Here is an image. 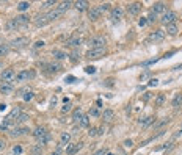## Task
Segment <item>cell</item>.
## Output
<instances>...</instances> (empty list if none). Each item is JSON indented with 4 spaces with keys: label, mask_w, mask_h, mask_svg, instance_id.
<instances>
[{
    "label": "cell",
    "mask_w": 182,
    "mask_h": 155,
    "mask_svg": "<svg viewBox=\"0 0 182 155\" xmlns=\"http://www.w3.org/2000/svg\"><path fill=\"white\" fill-rule=\"evenodd\" d=\"M177 19V14L174 13V11H166L163 14V17L160 19V22L163 25H170V24H174V21Z\"/></svg>",
    "instance_id": "7a4b0ae2"
},
{
    "label": "cell",
    "mask_w": 182,
    "mask_h": 155,
    "mask_svg": "<svg viewBox=\"0 0 182 155\" xmlns=\"http://www.w3.org/2000/svg\"><path fill=\"white\" fill-rule=\"evenodd\" d=\"M32 155H42V154H32Z\"/></svg>",
    "instance_id": "e7e4bbea"
},
{
    "label": "cell",
    "mask_w": 182,
    "mask_h": 155,
    "mask_svg": "<svg viewBox=\"0 0 182 155\" xmlns=\"http://www.w3.org/2000/svg\"><path fill=\"white\" fill-rule=\"evenodd\" d=\"M88 135H90V136H96V135H98V129H94V127L88 130Z\"/></svg>",
    "instance_id": "bcb514c9"
},
{
    "label": "cell",
    "mask_w": 182,
    "mask_h": 155,
    "mask_svg": "<svg viewBox=\"0 0 182 155\" xmlns=\"http://www.w3.org/2000/svg\"><path fill=\"white\" fill-rule=\"evenodd\" d=\"M179 136H182V129H181L179 132H176V133H174V138H179Z\"/></svg>",
    "instance_id": "91938a15"
},
{
    "label": "cell",
    "mask_w": 182,
    "mask_h": 155,
    "mask_svg": "<svg viewBox=\"0 0 182 155\" xmlns=\"http://www.w3.org/2000/svg\"><path fill=\"white\" fill-rule=\"evenodd\" d=\"M90 116H94V118H99V116H100V113H99V110H98V108H91V110H90Z\"/></svg>",
    "instance_id": "60d3db41"
},
{
    "label": "cell",
    "mask_w": 182,
    "mask_h": 155,
    "mask_svg": "<svg viewBox=\"0 0 182 155\" xmlns=\"http://www.w3.org/2000/svg\"><path fill=\"white\" fill-rule=\"evenodd\" d=\"M83 143H77V144H68V149H66V155H74L75 152H79L82 149Z\"/></svg>",
    "instance_id": "9c48e42d"
},
{
    "label": "cell",
    "mask_w": 182,
    "mask_h": 155,
    "mask_svg": "<svg viewBox=\"0 0 182 155\" xmlns=\"http://www.w3.org/2000/svg\"><path fill=\"white\" fill-rule=\"evenodd\" d=\"M30 8V2H19L17 3V10L19 11H27Z\"/></svg>",
    "instance_id": "4dcf8cb0"
},
{
    "label": "cell",
    "mask_w": 182,
    "mask_h": 155,
    "mask_svg": "<svg viewBox=\"0 0 182 155\" xmlns=\"http://www.w3.org/2000/svg\"><path fill=\"white\" fill-rule=\"evenodd\" d=\"M22 92H24V100H25V102H30V100L33 99V92L30 90H24Z\"/></svg>",
    "instance_id": "836d02e7"
},
{
    "label": "cell",
    "mask_w": 182,
    "mask_h": 155,
    "mask_svg": "<svg viewBox=\"0 0 182 155\" xmlns=\"http://www.w3.org/2000/svg\"><path fill=\"white\" fill-rule=\"evenodd\" d=\"M27 119H28V116L24 114V113H21V116H19V118L16 119V122H17V124H22V122H25Z\"/></svg>",
    "instance_id": "f35d334b"
},
{
    "label": "cell",
    "mask_w": 182,
    "mask_h": 155,
    "mask_svg": "<svg viewBox=\"0 0 182 155\" xmlns=\"http://www.w3.org/2000/svg\"><path fill=\"white\" fill-rule=\"evenodd\" d=\"M163 38H165V32H163V30H156V32L151 34L149 39L154 41V42H160V41H163Z\"/></svg>",
    "instance_id": "30bf717a"
},
{
    "label": "cell",
    "mask_w": 182,
    "mask_h": 155,
    "mask_svg": "<svg viewBox=\"0 0 182 155\" xmlns=\"http://www.w3.org/2000/svg\"><path fill=\"white\" fill-rule=\"evenodd\" d=\"M152 122H154V118H152V116H148V118H145V119H140V124H141V127H143V129L149 127Z\"/></svg>",
    "instance_id": "cb8c5ba5"
},
{
    "label": "cell",
    "mask_w": 182,
    "mask_h": 155,
    "mask_svg": "<svg viewBox=\"0 0 182 155\" xmlns=\"http://www.w3.org/2000/svg\"><path fill=\"white\" fill-rule=\"evenodd\" d=\"M163 11H166V5L163 2H157V3H154V6H152V13H163Z\"/></svg>",
    "instance_id": "9a60e30c"
},
{
    "label": "cell",
    "mask_w": 182,
    "mask_h": 155,
    "mask_svg": "<svg viewBox=\"0 0 182 155\" xmlns=\"http://www.w3.org/2000/svg\"><path fill=\"white\" fill-rule=\"evenodd\" d=\"M132 144H134V143L130 141V139H126V141H124V146L126 147H132Z\"/></svg>",
    "instance_id": "9f6ffc18"
},
{
    "label": "cell",
    "mask_w": 182,
    "mask_h": 155,
    "mask_svg": "<svg viewBox=\"0 0 182 155\" xmlns=\"http://www.w3.org/2000/svg\"><path fill=\"white\" fill-rule=\"evenodd\" d=\"M49 139H50V135L47 133L46 136H42V138L38 139V143H39V146H41V144H47V143H49Z\"/></svg>",
    "instance_id": "8d00e7d4"
},
{
    "label": "cell",
    "mask_w": 182,
    "mask_h": 155,
    "mask_svg": "<svg viewBox=\"0 0 182 155\" xmlns=\"http://www.w3.org/2000/svg\"><path fill=\"white\" fill-rule=\"evenodd\" d=\"M52 55H53V58H57V60H64V58L68 56L63 50H58V49H53L52 50Z\"/></svg>",
    "instance_id": "7402d4cb"
},
{
    "label": "cell",
    "mask_w": 182,
    "mask_h": 155,
    "mask_svg": "<svg viewBox=\"0 0 182 155\" xmlns=\"http://www.w3.org/2000/svg\"><path fill=\"white\" fill-rule=\"evenodd\" d=\"M5 108H6V105H5V103H0V110L3 111V110H5Z\"/></svg>",
    "instance_id": "be15d7a7"
},
{
    "label": "cell",
    "mask_w": 182,
    "mask_h": 155,
    "mask_svg": "<svg viewBox=\"0 0 182 155\" xmlns=\"http://www.w3.org/2000/svg\"><path fill=\"white\" fill-rule=\"evenodd\" d=\"M47 69L50 72H58L61 69V66L58 64V63H50V64H47Z\"/></svg>",
    "instance_id": "d6a6232c"
},
{
    "label": "cell",
    "mask_w": 182,
    "mask_h": 155,
    "mask_svg": "<svg viewBox=\"0 0 182 155\" xmlns=\"http://www.w3.org/2000/svg\"><path fill=\"white\" fill-rule=\"evenodd\" d=\"M168 121H170V119H168V118H166V119H163V121H160V122H158V124H157V129H162V127H163V125H165V124H168Z\"/></svg>",
    "instance_id": "7dc6e473"
},
{
    "label": "cell",
    "mask_w": 182,
    "mask_h": 155,
    "mask_svg": "<svg viewBox=\"0 0 182 155\" xmlns=\"http://www.w3.org/2000/svg\"><path fill=\"white\" fill-rule=\"evenodd\" d=\"M157 85H158V80H157V79H151L149 86H157Z\"/></svg>",
    "instance_id": "681fc988"
},
{
    "label": "cell",
    "mask_w": 182,
    "mask_h": 155,
    "mask_svg": "<svg viewBox=\"0 0 182 155\" xmlns=\"http://www.w3.org/2000/svg\"><path fill=\"white\" fill-rule=\"evenodd\" d=\"M69 139H71V135H69V133H66V132H64V133H61L60 144H58V146H68V144H69Z\"/></svg>",
    "instance_id": "603a6c76"
},
{
    "label": "cell",
    "mask_w": 182,
    "mask_h": 155,
    "mask_svg": "<svg viewBox=\"0 0 182 155\" xmlns=\"http://www.w3.org/2000/svg\"><path fill=\"white\" fill-rule=\"evenodd\" d=\"M122 10L121 8H113L111 10V13H110V17H111V21H115V22H119L122 19Z\"/></svg>",
    "instance_id": "ba28073f"
},
{
    "label": "cell",
    "mask_w": 182,
    "mask_h": 155,
    "mask_svg": "<svg viewBox=\"0 0 182 155\" xmlns=\"http://www.w3.org/2000/svg\"><path fill=\"white\" fill-rule=\"evenodd\" d=\"M171 105L174 107V108H181L182 107V92L181 94H176L173 97V100H171Z\"/></svg>",
    "instance_id": "d6986e66"
},
{
    "label": "cell",
    "mask_w": 182,
    "mask_h": 155,
    "mask_svg": "<svg viewBox=\"0 0 182 155\" xmlns=\"http://www.w3.org/2000/svg\"><path fill=\"white\" fill-rule=\"evenodd\" d=\"M28 44V38L22 36V38H16L10 42V47H14V49H21V47H25Z\"/></svg>",
    "instance_id": "3957f363"
},
{
    "label": "cell",
    "mask_w": 182,
    "mask_h": 155,
    "mask_svg": "<svg viewBox=\"0 0 182 155\" xmlns=\"http://www.w3.org/2000/svg\"><path fill=\"white\" fill-rule=\"evenodd\" d=\"M16 28H19V25L16 24V21H14V19H11L8 24H6V30H8V32H13V30H16Z\"/></svg>",
    "instance_id": "f546056e"
},
{
    "label": "cell",
    "mask_w": 182,
    "mask_h": 155,
    "mask_svg": "<svg viewBox=\"0 0 182 155\" xmlns=\"http://www.w3.org/2000/svg\"><path fill=\"white\" fill-rule=\"evenodd\" d=\"M107 154V149H100V150H98L94 155H105Z\"/></svg>",
    "instance_id": "11a10c76"
},
{
    "label": "cell",
    "mask_w": 182,
    "mask_h": 155,
    "mask_svg": "<svg viewBox=\"0 0 182 155\" xmlns=\"http://www.w3.org/2000/svg\"><path fill=\"white\" fill-rule=\"evenodd\" d=\"M14 79H16V74H14V71H13L11 68L5 69V71L2 72V80H3L5 83H11Z\"/></svg>",
    "instance_id": "5b68a950"
},
{
    "label": "cell",
    "mask_w": 182,
    "mask_h": 155,
    "mask_svg": "<svg viewBox=\"0 0 182 155\" xmlns=\"http://www.w3.org/2000/svg\"><path fill=\"white\" fill-rule=\"evenodd\" d=\"M50 155H61V146H58V147H57V150H55V152H52V154H50Z\"/></svg>",
    "instance_id": "f5cc1de1"
},
{
    "label": "cell",
    "mask_w": 182,
    "mask_h": 155,
    "mask_svg": "<svg viewBox=\"0 0 182 155\" xmlns=\"http://www.w3.org/2000/svg\"><path fill=\"white\" fill-rule=\"evenodd\" d=\"M113 116H115V113H113V110H105L102 113V119L104 121H111V119H113Z\"/></svg>",
    "instance_id": "d4e9b609"
},
{
    "label": "cell",
    "mask_w": 182,
    "mask_h": 155,
    "mask_svg": "<svg viewBox=\"0 0 182 155\" xmlns=\"http://www.w3.org/2000/svg\"><path fill=\"white\" fill-rule=\"evenodd\" d=\"M85 72H87V74H94L96 68H93V66H87V68H85Z\"/></svg>",
    "instance_id": "f6af8a7d"
},
{
    "label": "cell",
    "mask_w": 182,
    "mask_h": 155,
    "mask_svg": "<svg viewBox=\"0 0 182 155\" xmlns=\"http://www.w3.org/2000/svg\"><path fill=\"white\" fill-rule=\"evenodd\" d=\"M74 80H75L74 77H68V83H72V82H74Z\"/></svg>",
    "instance_id": "6125c7cd"
},
{
    "label": "cell",
    "mask_w": 182,
    "mask_h": 155,
    "mask_svg": "<svg viewBox=\"0 0 182 155\" xmlns=\"http://www.w3.org/2000/svg\"><path fill=\"white\" fill-rule=\"evenodd\" d=\"M69 110H71V103H64V107H63V110H61V111L66 113V111H69Z\"/></svg>",
    "instance_id": "f907efd6"
},
{
    "label": "cell",
    "mask_w": 182,
    "mask_h": 155,
    "mask_svg": "<svg viewBox=\"0 0 182 155\" xmlns=\"http://www.w3.org/2000/svg\"><path fill=\"white\" fill-rule=\"evenodd\" d=\"M14 21H16V24H17L19 27H25V25L30 22V17H28V16H24V14H22V16L14 17Z\"/></svg>",
    "instance_id": "4fadbf2b"
},
{
    "label": "cell",
    "mask_w": 182,
    "mask_h": 155,
    "mask_svg": "<svg viewBox=\"0 0 182 155\" xmlns=\"http://www.w3.org/2000/svg\"><path fill=\"white\" fill-rule=\"evenodd\" d=\"M74 5H75V10L85 11V10H87V6H88V2H85V0H80V2H75Z\"/></svg>",
    "instance_id": "484cf974"
},
{
    "label": "cell",
    "mask_w": 182,
    "mask_h": 155,
    "mask_svg": "<svg viewBox=\"0 0 182 155\" xmlns=\"http://www.w3.org/2000/svg\"><path fill=\"white\" fill-rule=\"evenodd\" d=\"M163 102H165V94H158L157 97H156V100H154V105H156V107H162V105H163Z\"/></svg>",
    "instance_id": "f1b7e54d"
},
{
    "label": "cell",
    "mask_w": 182,
    "mask_h": 155,
    "mask_svg": "<svg viewBox=\"0 0 182 155\" xmlns=\"http://www.w3.org/2000/svg\"><path fill=\"white\" fill-rule=\"evenodd\" d=\"M104 53H105V47L104 49H90L87 52V56L91 58V60H98V58L104 56Z\"/></svg>",
    "instance_id": "277c9868"
},
{
    "label": "cell",
    "mask_w": 182,
    "mask_h": 155,
    "mask_svg": "<svg viewBox=\"0 0 182 155\" xmlns=\"http://www.w3.org/2000/svg\"><path fill=\"white\" fill-rule=\"evenodd\" d=\"M166 32H168V34H176V33H177V25H176V24L166 25Z\"/></svg>",
    "instance_id": "1f68e13d"
},
{
    "label": "cell",
    "mask_w": 182,
    "mask_h": 155,
    "mask_svg": "<svg viewBox=\"0 0 182 155\" xmlns=\"http://www.w3.org/2000/svg\"><path fill=\"white\" fill-rule=\"evenodd\" d=\"M10 44H0V56H5V55H8V52H10Z\"/></svg>",
    "instance_id": "83f0119b"
},
{
    "label": "cell",
    "mask_w": 182,
    "mask_h": 155,
    "mask_svg": "<svg viewBox=\"0 0 182 155\" xmlns=\"http://www.w3.org/2000/svg\"><path fill=\"white\" fill-rule=\"evenodd\" d=\"M99 16H100V13L98 11V8H96V6H94V8H91L90 11H88V17H90L91 21H98V19H99Z\"/></svg>",
    "instance_id": "44dd1931"
},
{
    "label": "cell",
    "mask_w": 182,
    "mask_h": 155,
    "mask_svg": "<svg viewBox=\"0 0 182 155\" xmlns=\"http://www.w3.org/2000/svg\"><path fill=\"white\" fill-rule=\"evenodd\" d=\"M6 147V141L5 139H0V150H3Z\"/></svg>",
    "instance_id": "816d5d0a"
},
{
    "label": "cell",
    "mask_w": 182,
    "mask_h": 155,
    "mask_svg": "<svg viewBox=\"0 0 182 155\" xmlns=\"http://www.w3.org/2000/svg\"><path fill=\"white\" fill-rule=\"evenodd\" d=\"M149 99H151V94H149V92H146V94L143 96V100H145V102H148Z\"/></svg>",
    "instance_id": "680465c9"
},
{
    "label": "cell",
    "mask_w": 182,
    "mask_h": 155,
    "mask_svg": "<svg viewBox=\"0 0 182 155\" xmlns=\"http://www.w3.org/2000/svg\"><path fill=\"white\" fill-rule=\"evenodd\" d=\"M71 6H72V2H61V3H58V6H57L55 10L60 11V13L63 14L64 11H68L69 8H71Z\"/></svg>",
    "instance_id": "5bb4252c"
},
{
    "label": "cell",
    "mask_w": 182,
    "mask_h": 155,
    "mask_svg": "<svg viewBox=\"0 0 182 155\" xmlns=\"http://www.w3.org/2000/svg\"><path fill=\"white\" fill-rule=\"evenodd\" d=\"M149 77H151V72H149V71H146V72H143L141 75H140V80H141V82H145L146 79H149Z\"/></svg>",
    "instance_id": "ee69618b"
},
{
    "label": "cell",
    "mask_w": 182,
    "mask_h": 155,
    "mask_svg": "<svg viewBox=\"0 0 182 155\" xmlns=\"http://www.w3.org/2000/svg\"><path fill=\"white\" fill-rule=\"evenodd\" d=\"M35 77V72L33 71H22V72H19L17 75H16V82H25V80H30V79H33Z\"/></svg>",
    "instance_id": "52a82bcc"
},
{
    "label": "cell",
    "mask_w": 182,
    "mask_h": 155,
    "mask_svg": "<svg viewBox=\"0 0 182 155\" xmlns=\"http://www.w3.org/2000/svg\"><path fill=\"white\" fill-rule=\"evenodd\" d=\"M50 103H52V107L55 105V103H57V97H52V100H50Z\"/></svg>",
    "instance_id": "94428289"
},
{
    "label": "cell",
    "mask_w": 182,
    "mask_h": 155,
    "mask_svg": "<svg viewBox=\"0 0 182 155\" xmlns=\"http://www.w3.org/2000/svg\"><path fill=\"white\" fill-rule=\"evenodd\" d=\"M108 6H110L108 3H100V5H99V6H96V8H98V11H99L100 14H102L104 11H107V10H108Z\"/></svg>",
    "instance_id": "d590c367"
},
{
    "label": "cell",
    "mask_w": 182,
    "mask_h": 155,
    "mask_svg": "<svg viewBox=\"0 0 182 155\" xmlns=\"http://www.w3.org/2000/svg\"><path fill=\"white\" fill-rule=\"evenodd\" d=\"M105 86H113V80H111V79L105 80Z\"/></svg>",
    "instance_id": "6f0895ef"
},
{
    "label": "cell",
    "mask_w": 182,
    "mask_h": 155,
    "mask_svg": "<svg viewBox=\"0 0 182 155\" xmlns=\"http://www.w3.org/2000/svg\"><path fill=\"white\" fill-rule=\"evenodd\" d=\"M79 56H80V53H79V50H77V49H75V50H74V52H72V55H71V60H72V61H74V63H75V61H77V60H79Z\"/></svg>",
    "instance_id": "ab89813d"
},
{
    "label": "cell",
    "mask_w": 182,
    "mask_h": 155,
    "mask_svg": "<svg viewBox=\"0 0 182 155\" xmlns=\"http://www.w3.org/2000/svg\"><path fill=\"white\" fill-rule=\"evenodd\" d=\"M49 132L44 129V127H36V129H35V132H33V136L36 138V139H39V138H42V136H46V135H47Z\"/></svg>",
    "instance_id": "7c38bea8"
},
{
    "label": "cell",
    "mask_w": 182,
    "mask_h": 155,
    "mask_svg": "<svg viewBox=\"0 0 182 155\" xmlns=\"http://www.w3.org/2000/svg\"><path fill=\"white\" fill-rule=\"evenodd\" d=\"M61 16V13L60 11H57V10H52V11H49L47 14H46V17H47V21L49 22H52V21H57L58 17Z\"/></svg>",
    "instance_id": "2e32d148"
},
{
    "label": "cell",
    "mask_w": 182,
    "mask_h": 155,
    "mask_svg": "<svg viewBox=\"0 0 182 155\" xmlns=\"http://www.w3.org/2000/svg\"><path fill=\"white\" fill-rule=\"evenodd\" d=\"M11 91H13V85H11V83L3 82L2 85H0V92H2V94H10Z\"/></svg>",
    "instance_id": "ffe728a7"
},
{
    "label": "cell",
    "mask_w": 182,
    "mask_h": 155,
    "mask_svg": "<svg viewBox=\"0 0 182 155\" xmlns=\"http://www.w3.org/2000/svg\"><path fill=\"white\" fill-rule=\"evenodd\" d=\"M28 129L27 127H19V129H14L13 132H10L11 133V136H21V135H25V133H28Z\"/></svg>",
    "instance_id": "ac0fdd59"
},
{
    "label": "cell",
    "mask_w": 182,
    "mask_h": 155,
    "mask_svg": "<svg viewBox=\"0 0 182 155\" xmlns=\"http://www.w3.org/2000/svg\"><path fill=\"white\" fill-rule=\"evenodd\" d=\"M82 116H83V114H82V110L79 108V110H74V113H72V119H74V121H79Z\"/></svg>",
    "instance_id": "e575fe53"
},
{
    "label": "cell",
    "mask_w": 182,
    "mask_h": 155,
    "mask_svg": "<svg viewBox=\"0 0 182 155\" xmlns=\"http://www.w3.org/2000/svg\"><path fill=\"white\" fill-rule=\"evenodd\" d=\"M55 5H57L55 0H47V2L42 3V6H44V8H50V6H55Z\"/></svg>",
    "instance_id": "74e56055"
},
{
    "label": "cell",
    "mask_w": 182,
    "mask_h": 155,
    "mask_svg": "<svg viewBox=\"0 0 182 155\" xmlns=\"http://www.w3.org/2000/svg\"><path fill=\"white\" fill-rule=\"evenodd\" d=\"M88 45H90V49H104V45H105V38L104 36H94L88 41Z\"/></svg>",
    "instance_id": "6da1fadb"
},
{
    "label": "cell",
    "mask_w": 182,
    "mask_h": 155,
    "mask_svg": "<svg viewBox=\"0 0 182 155\" xmlns=\"http://www.w3.org/2000/svg\"><path fill=\"white\" fill-rule=\"evenodd\" d=\"M80 42H82V39H80L79 36H74V38H71V39H68V42H66V45L68 47H79L80 45Z\"/></svg>",
    "instance_id": "e0dca14e"
},
{
    "label": "cell",
    "mask_w": 182,
    "mask_h": 155,
    "mask_svg": "<svg viewBox=\"0 0 182 155\" xmlns=\"http://www.w3.org/2000/svg\"><path fill=\"white\" fill-rule=\"evenodd\" d=\"M140 11H141V3L140 2H134V3H129V5H127V13L132 14V16H137Z\"/></svg>",
    "instance_id": "8992f818"
},
{
    "label": "cell",
    "mask_w": 182,
    "mask_h": 155,
    "mask_svg": "<svg viewBox=\"0 0 182 155\" xmlns=\"http://www.w3.org/2000/svg\"><path fill=\"white\" fill-rule=\"evenodd\" d=\"M22 154V147L21 146H14L13 147V155H21Z\"/></svg>",
    "instance_id": "b9f144b4"
},
{
    "label": "cell",
    "mask_w": 182,
    "mask_h": 155,
    "mask_svg": "<svg viewBox=\"0 0 182 155\" xmlns=\"http://www.w3.org/2000/svg\"><path fill=\"white\" fill-rule=\"evenodd\" d=\"M39 47H44V41H38V42H35V49H39Z\"/></svg>",
    "instance_id": "c3c4849f"
},
{
    "label": "cell",
    "mask_w": 182,
    "mask_h": 155,
    "mask_svg": "<svg viewBox=\"0 0 182 155\" xmlns=\"http://www.w3.org/2000/svg\"><path fill=\"white\" fill-rule=\"evenodd\" d=\"M79 124H80V127H88V125H90V116L83 114L82 118L79 119Z\"/></svg>",
    "instance_id": "4316f807"
},
{
    "label": "cell",
    "mask_w": 182,
    "mask_h": 155,
    "mask_svg": "<svg viewBox=\"0 0 182 155\" xmlns=\"http://www.w3.org/2000/svg\"><path fill=\"white\" fill-rule=\"evenodd\" d=\"M148 21H149V22H156V21H157V14L151 11V13H149V16H148Z\"/></svg>",
    "instance_id": "7bdbcfd3"
},
{
    "label": "cell",
    "mask_w": 182,
    "mask_h": 155,
    "mask_svg": "<svg viewBox=\"0 0 182 155\" xmlns=\"http://www.w3.org/2000/svg\"><path fill=\"white\" fill-rule=\"evenodd\" d=\"M146 22H148V21H146L145 17H141V19H140V22H138V25H140V27H145V25H146Z\"/></svg>",
    "instance_id": "db71d44e"
},
{
    "label": "cell",
    "mask_w": 182,
    "mask_h": 155,
    "mask_svg": "<svg viewBox=\"0 0 182 155\" xmlns=\"http://www.w3.org/2000/svg\"><path fill=\"white\" fill-rule=\"evenodd\" d=\"M47 24H49V21H47V17H46V14L35 17V25H36V27H44V25H47Z\"/></svg>",
    "instance_id": "8fae6325"
}]
</instances>
